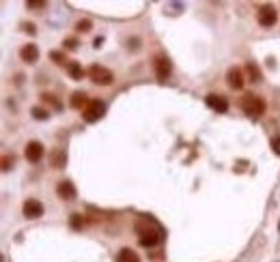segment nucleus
Listing matches in <instances>:
<instances>
[{
  "label": "nucleus",
  "instance_id": "1",
  "mask_svg": "<svg viewBox=\"0 0 280 262\" xmlns=\"http://www.w3.org/2000/svg\"><path fill=\"white\" fill-rule=\"evenodd\" d=\"M134 230H136L138 243L142 245V247H155V245H160L164 241V228L151 215H140L138 219L134 221Z\"/></svg>",
  "mask_w": 280,
  "mask_h": 262
},
{
  "label": "nucleus",
  "instance_id": "2",
  "mask_svg": "<svg viewBox=\"0 0 280 262\" xmlns=\"http://www.w3.org/2000/svg\"><path fill=\"white\" fill-rule=\"evenodd\" d=\"M241 110H244V114H248V116H263L267 110V103L263 97H258V95H244L241 97Z\"/></svg>",
  "mask_w": 280,
  "mask_h": 262
},
{
  "label": "nucleus",
  "instance_id": "3",
  "mask_svg": "<svg viewBox=\"0 0 280 262\" xmlns=\"http://www.w3.org/2000/svg\"><path fill=\"white\" fill-rule=\"evenodd\" d=\"M86 73H89V78L99 86H108V84H112V80H115V73H112L110 69L101 67V65H91Z\"/></svg>",
  "mask_w": 280,
  "mask_h": 262
},
{
  "label": "nucleus",
  "instance_id": "4",
  "mask_svg": "<svg viewBox=\"0 0 280 262\" xmlns=\"http://www.w3.org/2000/svg\"><path fill=\"white\" fill-rule=\"evenodd\" d=\"M153 73H155V78H158L160 82H164V80H168V75H170V61H168V56L166 54H155L153 56Z\"/></svg>",
  "mask_w": 280,
  "mask_h": 262
},
{
  "label": "nucleus",
  "instance_id": "5",
  "mask_svg": "<svg viewBox=\"0 0 280 262\" xmlns=\"http://www.w3.org/2000/svg\"><path fill=\"white\" fill-rule=\"evenodd\" d=\"M106 114V106H104V101H97V99H93V101H89V106L82 110V118L86 123H97L101 116Z\"/></svg>",
  "mask_w": 280,
  "mask_h": 262
},
{
  "label": "nucleus",
  "instance_id": "6",
  "mask_svg": "<svg viewBox=\"0 0 280 262\" xmlns=\"http://www.w3.org/2000/svg\"><path fill=\"white\" fill-rule=\"evenodd\" d=\"M257 22L263 26V28H272L278 22V11L272 7V4H263L261 9L257 11Z\"/></svg>",
  "mask_w": 280,
  "mask_h": 262
},
{
  "label": "nucleus",
  "instance_id": "7",
  "mask_svg": "<svg viewBox=\"0 0 280 262\" xmlns=\"http://www.w3.org/2000/svg\"><path fill=\"white\" fill-rule=\"evenodd\" d=\"M22 213H24L26 219H39L43 215V204L37 198H28L22 206Z\"/></svg>",
  "mask_w": 280,
  "mask_h": 262
},
{
  "label": "nucleus",
  "instance_id": "8",
  "mask_svg": "<svg viewBox=\"0 0 280 262\" xmlns=\"http://www.w3.org/2000/svg\"><path fill=\"white\" fill-rule=\"evenodd\" d=\"M43 153H46V149H43V144H41V142L32 140V142H28V144H26L24 155H26V159H28L30 163H37V161H41Z\"/></svg>",
  "mask_w": 280,
  "mask_h": 262
},
{
  "label": "nucleus",
  "instance_id": "9",
  "mask_svg": "<svg viewBox=\"0 0 280 262\" xmlns=\"http://www.w3.org/2000/svg\"><path fill=\"white\" fill-rule=\"evenodd\" d=\"M226 82H229V86L233 90H241L244 88V73H241L239 67H231L226 71Z\"/></svg>",
  "mask_w": 280,
  "mask_h": 262
},
{
  "label": "nucleus",
  "instance_id": "10",
  "mask_svg": "<svg viewBox=\"0 0 280 262\" xmlns=\"http://www.w3.org/2000/svg\"><path fill=\"white\" fill-rule=\"evenodd\" d=\"M20 58L28 65H35L39 61V47H37L35 43H26V45H22V50H20Z\"/></svg>",
  "mask_w": 280,
  "mask_h": 262
},
{
  "label": "nucleus",
  "instance_id": "11",
  "mask_svg": "<svg viewBox=\"0 0 280 262\" xmlns=\"http://www.w3.org/2000/svg\"><path fill=\"white\" fill-rule=\"evenodd\" d=\"M205 101H207V106L218 114H224L226 110H229V101H226L222 95H207V99Z\"/></svg>",
  "mask_w": 280,
  "mask_h": 262
},
{
  "label": "nucleus",
  "instance_id": "12",
  "mask_svg": "<svg viewBox=\"0 0 280 262\" xmlns=\"http://www.w3.org/2000/svg\"><path fill=\"white\" fill-rule=\"evenodd\" d=\"M56 194H58V198H63V200H67V202L75 200V187H73V183L71 181H61V183L56 185Z\"/></svg>",
  "mask_w": 280,
  "mask_h": 262
},
{
  "label": "nucleus",
  "instance_id": "13",
  "mask_svg": "<svg viewBox=\"0 0 280 262\" xmlns=\"http://www.w3.org/2000/svg\"><path fill=\"white\" fill-rule=\"evenodd\" d=\"M67 73H69V78H71V80H78V82L84 78V69H82V65H80L78 61L67 63Z\"/></svg>",
  "mask_w": 280,
  "mask_h": 262
},
{
  "label": "nucleus",
  "instance_id": "14",
  "mask_svg": "<svg viewBox=\"0 0 280 262\" xmlns=\"http://www.w3.org/2000/svg\"><path fill=\"white\" fill-rule=\"evenodd\" d=\"M117 262H140V256L129 247H123L121 252L117 254Z\"/></svg>",
  "mask_w": 280,
  "mask_h": 262
},
{
  "label": "nucleus",
  "instance_id": "15",
  "mask_svg": "<svg viewBox=\"0 0 280 262\" xmlns=\"http://www.w3.org/2000/svg\"><path fill=\"white\" fill-rule=\"evenodd\" d=\"M69 106H71L73 110H80V108L84 110V108L89 106V99H86V92H82V90H80V92H73V95H71V101H69Z\"/></svg>",
  "mask_w": 280,
  "mask_h": 262
},
{
  "label": "nucleus",
  "instance_id": "16",
  "mask_svg": "<svg viewBox=\"0 0 280 262\" xmlns=\"http://www.w3.org/2000/svg\"><path fill=\"white\" fill-rule=\"evenodd\" d=\"M246 73H248V78L255 82V84H258V82H261V71H258V67H257L255 63H248V65H246Z\"/></svg>",
  "mask_w": 280,
  "mask_h": 262
},
{
  "label": "nucleus",
  "instance_id": "17",
  "mask_svg": "<svg viewBox=\"0 0 280 262\" xmlns=\"http://www.w3.org/2000/svg\"><path fill=\"white\" fill-rule=\"evenodd\" d=\"M82 226H84L82 215H80V213H73V215L69 217V228H71V230H82Z\"/></svg>",
  "mask_w": 280,
  "mask_h": 262
},
{
  "label": "nucleus",
  "instance_id": "18",
  "mask_svg": "<svg viewBox=\"0 0 280 262\" xmlns=\"http://www.w3.org/2000/svg\"><path fill=\"white\" fill-rule=\"evenodd\" d=\"M65 161H67L65 153H63V151H54V155H52V166H54V168H63Z\"/></svg>",
  "mask_w": 280,
  "mask_h": 262
},
{
  "label": "nucleus",
  "instance_id": "19",
  "mask_svg": "<svg viewBox=\"0 0 280 262\" xmlns=\"http://www.w3.org/2000/svg\"><path fill=\"white\" fill-rule=\"evenodd\" d=\"M32 116L37 118V121H47V118H50V112L47 110H43V108H32Z\"/></svg>",
  "mask_w": 280,
  "mask_h": 262
},
{
  "label": "nucleus",
  "instance_id": "20",
  "mask_svg": "<svg viewBox=\"0 0 280 262\" xmlns=\"http://www.w3.org/2000/svg\"><path fill=\"white\" fill-rule=\"evenodd\" d=\"M46 7H47V2H43V0H28V2H26V9H32V11H39Z\"/></svg>",
  "mask_w": 280,
  "mask_h": 262
},
{
  "label": "nucleus",
  "instance_id": "21",
  "mask_svg": "<svg viewBox=\"0 0 280 262\" xmlns=\"http://www.w3.org/2000/svg\"><path fill=\"white\" fill-rule=\"evenodd\" d=\"M50 58L56 65H65L67 63V58H65V54H61V52H50Z\"/></svg>",
  "mask_w": 280,
  "mask_h": 262
},
{
  "label": "nucleus",
  "instance_id": "22",
  "mask_svg": "<svg viewBox=\"0 0 280 262\" xmlns=\"http://www.w3.org/2000/svg\"><path fill=\"white\" fill-rule=\"evenodd\" d=\"M75 28H78L80 32H89L91 30V22L89 20H80L78 24H75Z\"/></svg>",
  "mask_w": 280,
  "mask_h": 262
},
{
  "label": "nucleus",
  "instance_id": "23",
  "mask_svg": "<svg viewBox=\"0 0 280 262\" xmlns=\"http://www.w3.org/2000/svg\"><path fill=\"white\" fill-rule=\"evenodd\" d=\"M41 101H43V103H46V101H47V103H52V106L56 108V110H58V108H61V103H58L56 99H54V95H46V92H43V95H41Z\"/></svg>",
  "mask_w": 280,
  "mask_h": 262
},
{
  "label": "nucleus",
  "instance_id": "24",
  "mask_svg": "<svg viewBox=\"0 0 280 262\" xmlns=\"http://www.w3.org/2000/svg\"><path fill=\"white\" fill-rule=\"evenodd\" d=\"M9 168H13V155H4L2 157V170L7 172Z\"/></svg>",
  "mask_w": 280,
  "mask_h": 262
},
{
  "label": "nucleus",
  "instance_id": "25",
  "mask_svg": "<svg viewBox=\"0 0 280 262\" xmlns=\"http://www.w3.org/2000/svg\"><path fill=\"white\" fill-rule=\"evenodd\" d=\"M65 47H67V50H75V47H78V41L75 39H65Z\"/></svg>",
  "mask_w": 280,
  "mask_h": 262
},
{
  "label": "nucleus",
  "instance_id": "26",
  "mask_svg": "<svg viewBox=\"0 0 280 262\" xmlns=\"http://www.w3.org/2000/svg\"><path fill=\"white\" fill-rule=\"evenodd\" d=\"M272 149L276 155H280V138H272Z\"/></svg>",
  "mask_w": 280,
  "mask_h": 262
},
{
  "label": "nucleus",
  "instance_id": "27",
  "mask_svg": "<svg viewBox=\"0 0 280 262\" xmlns=\"http://www.w3.org/2000/svg\"><path fill=\"white\" fill-rule=\"evenodd\" d=\"M24 30H26V32H30V35H35V32H37L35 24H24Z\"/></svg>",
  "mask_w": 280,
  "mask_h": 262
}]
</instances>
